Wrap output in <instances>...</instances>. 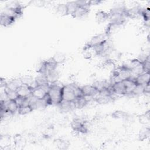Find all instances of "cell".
<instances>
[{"mask_svg": "<svg viewBox=\"0 0 150 150\" xmlns=\"http://www.w3.org/2000/svg\"><path fill=\"white\" fill-rule=\"evenodd\" d=\"M33 110V108L30 104H25L19 107L18 112L20 115H25L31 112Z\"/></svg>", "mask_w": 150, "mask_h": 150, "instance_id": "25", "label": "cell"}, {"mask_svg": "<svg viewBox=\"0 0 150 150\" xmlns=\"http://www.w3.org/2000/svg\"><path fill=\"white\" fill-rule=\"evenodd\" d=\"M132 77L131 70L125 65L115 67L112 71L113 83L123 81Z\"/></svg>", "mask_w": 150, "mask_h": 150, "instance_id": "2", "label": "cell"}, {"mask_svg": "<svg viewBox=\"0 0 150 150\" xmlns=\"http://www.w3.org/2000/svg\"><path fill=\"white\" fill-rule=\"evenodd\" d=\"M32 90L33 88L30 86L25 84H22L18 88L16 91L18 94V96L29 98L30 96H32Z\"/></svg>", "mask_w": 150, "mask_h": 150, "instance_id": "15", "label": "cell"}, {"mask_svg": "<svg viewBox=\"0 0 150 150\" xmlns=\"http://www.w3.org/2000/svg\"><path fill=\"white\" fill-rule=\"evenodd\" d=\"M56 13L60 16H65L68 14V10L66 4H60L56 6Z\"/></svg>", "mask_w": 150, "mask_h": 150, "instance_id": "26", "label": "cell"}, {"mask_svg": "<svg viewBox=\"0 0 150 150\" xmlns=\"http://www.w3.org/2000/svg\"><path fill=\"white\" fill-rule=\"evenodd\" d=\"M6 84H7V81H6L3 78H1L0 79V86H1V88H6Z\"/></svg>", "mask_w": 150, "mask_h": 150, "instance_id": "38", "label": "cell"}, {"mask_svg": "<svg viewBox=\"0 0 150 150\" xmlns=\"http://www.w3.org/2000/svg\"><path fill=\"white\" fill-rule=\"evenodd\" d=\"M16 18L5 12H2L0 15V23L1 26L8 27L15 22Z\"/></svg>", "mask_w": 150, "mask_h": 150, "instance_id": "11", "label": "cell"}, {"mask_svg": "<svg viewBox=\"0 0 150 150\" xmlns=\"http://www.w3.org/2000/svg\"><path fill=\"white\" fill-rule=\"evenodd\" d=\"M74 101L76 105V108L79 109L84 108L88 103L86 98L84 96L77 98Z\"/></svg>", "mask_w": 150, "mask_h": 150, "instance_id": "24", "label": "cell"}, {"mask_svg": "<svg viewBox=\"0 0 150 150\" xmlns=\"http://www.w3.org/2000/svg\"><path fill=\"white\" fill-rule=\"evenodd\" d=\"M62 87L56 84V83L50 84L47 93L52 105H59L62 101Z\"/></svg>", "mask_w": 150, "mask_h": 150, "instance_id": "3", "label": "cell"}, {"mask_svg": "<svg viewBox=\"0 0 150 150\" xmlns=\"http://www.w3.org/2000/svg\"><path fill=\"white\" fill-rule=\"evenodd\" d=\"M46 76L48 79L49 83L51 84H53V83H55L56 81L58 80L59 77V72L57 71V70L55 69L47 72Z\"/></svg>", "mask_w": 150, "mask_h": 150, "instance_id": "23", "label": "cell"}, {"mask_svg": "<svg viewBox=\"0 0 150 150\" xmlns=\"http://www.w3.org/2000/svg\"><path fill=\"white\" fill-rule=\"evenodd\" d=\"M84 96H90L94 98L98 94V90L93 85H85L81 87Z\"/></svg>", "mask_w": 150, "mask_h": 150, "instance_id": "10", "label": "cell"}, {"mask_svg": "<svg viewBox=\"0 0 150 150\" xmlns=\"http://www.w3.org/2000/svg\"><path fill=\"white\" fill-rule=\"evenodd\" d=\"M112 117L117 119H127L128 117V114L124 111L118 110L114 111L112 114Z\"/></svg>", "mask_w": 150, "mask_h": 150, "instance_id": "28", "label": "cell"}, {"mask_svg": "<svg viewBox=\"0 0 150 150\" xmlns=\"http://www.w3.org/2000/svg\"><path fill=\"white\" fill-rule=\"evenodd\" d=\"M141 16L144 19V21H149L150 11H149V8L142 9Z\"/></svg>", "mask_w": 150, "mask_h": 150, "instance_id": "35", "label": "cell"}, {"mask_svg": "<svg viewBox=\"0 0 150 150\" xmlns=\"http://www.w3.org/2000/svg\"><path fill=\"white\" fill-rule=\"evenodd\" d=\"M23 83L21 80V79H15L10 80L9 81H7L6 88L12 91H16L18 88Z\"/></svg>", "mask_w": 150, "mask_h": 150, "instance_id": "18", "label": "cell"}, {"mask_svg": "<svg viewBox=\"0 0 150 150\" xmlns=\"http://www.w3.org/2000/svg\"><path fill=\"white\" fill-rule=\"evenodd\" d=\"M139 120L140 122H141L142 124H147L149 122V111H147L146 112H145V114L141 115L139 117Z\"/></svg>", "mask_w": 150, "mask_h": 150, "instance_id": "34", "label": "cell"}, {"mask_svg": "<svg viewBox=\"0 0 150 150\" xmlns=\"http://www.w3.org/2000/svg\"><path fill=\"white\" fill-rule=\"evenodd\" d=\"M114 97L112 96H101L98 94L94 98V100L100 104H105L110 103L113 101Z\"/></svg>", "mask_w": 150, "mask_h": 150, "instance_id": "20", "label": "cell"}, {"mask_svg": "<svg viewBox=\"0 0 150 150\" xmlns=\"http://www.w3.org/2000/svg\"><path fill=\"white\" fill-rule=\"evenodd\" d=\"M71 127L74 131L81 133H86L88 131L86 123L80 118H74L71 122Z\"/></svg>", "mask_w": 150, "mask_h": 150, "instance_id": "5", "label": "cell"}, {"mask_svg": "<svg viewBox=\"0 0 150 150\" xmlns=\"http://www.w3.org/2000/svg\"><path fill=\"white\" fill-rule=\"evenodd\" d=\"M150 92V87H149V83L144 86V94H149Z\"/></svg>", "mask_w": 150, "mask_h": 150, "instance_id": "39", "label": "cell"}, {"mask_svg": "<svg viewBox=\"0 0 150 150\" xmlns=\"http://www.w3.org/2000/svg\"><path fill=\"white\" fill-rule=\"evenodd\" d=\"M66 4L67 5V8L68 10V14H70L71 15L78 6L76 2V1L68 2Z\"/></svg>", "mask_w": 150, "mask_h": 150, "instance_id": "30", "label": "cell"}, {"mask_svg": "<svg viewBox=\"0 0 150 150\" xmlns=\"http://www.w3.org/2000/svg\"><path fill=\"white\" fill-rule=\"evenodd\" d=\"M122 81H123L124 86L125 87V88H126V91H127L126 95H130L131 92L132 91L133 89L137 85L134 79L131 77V78L125 79V80H123Z\"/></svg>", "mask_w": 150, "mask_h": 150, "instance_id": "19", "label": "cell"}, {"mask_svg": "<svg viewBox=\"0 0 150 150\" xmlns=\"http://www.w3.org/2000/svg\"><path fill=\"white\" fill-rule=\"evenodd\" d=\"M4 90L5 91L9 100H15L17 98V97L18 96V94L16 91L10 90L6 88H4Z\"/></svg>", "mask_w": 150, "mask_h": 150, "instance_id": "33", "label": "cell"}, {"mask_svg": "<svg viewBox=\"0 0 150 150\" xmlns=\"http://www.w3.org/2000/svg\"><path fill=\"white\" fill-rule=\"evenodd\" d=\"M103 66L106 68V69H112V70H114L115 68V64L111 60H106L104 64H103Z\"/></svg>", "mask_w": 150, "mask_h": 150, "instance_id": "36", "label": "cell"}, {"mask_svg": "<svg viewBox=\"0 0 150 150\" xmlns=\"http://www.w3.org/2000/svg\"><path fill=\"white\" fill-rule=\"evenodd\" d=\"M35 81L37 86H47L50 85L46 75L40 74L35 79Z\"/></svg>", "mask_w": 150, "mask_h": 150, "instance_id": "22", "label": "cell"}, {"mask_svg": "<svg viewBox=\"0 0 150 150\" xmlns=\"http://www.w3.org/2000/svg\"><path fill=\"white\" fill-rule=\"evenodd\" d=\"M89 12V6H78L71 16L74 18H80L87 15Z\"/></svg>", "mask_w": 150, "mask_h": 150, "instance_id": "13", "label": "cell"}, {"mask_svg": "<svg viewBox=\"0 0 150 150\" xmlns=\"http://www.w3.org/2000/svg\"><path fill=\"white\" fill-rule=\"evenodd\" d=\"M1 111H8L14 114L18 110L19 106L15 100H8L5 101H0Z\"/></svg>", "mask_w": 150, "mask_h": 150, "instance_id": "4", "label": "cell"}, {"mask_svg": "<svg viewBox=\"0 0 150 150\" xmlns=\"http://www.w3.org/2000/svg\"><path fill=\"white\" fill-rule=\"evenodd\" d=\"M144 86L137 84L136 86L133 89L130 95H132L135 96H140L144 94Z\"/></svg>", "mask_w": 150, "mask_h": 150, "instance_id": "29", "label": "cell"}, {"mask_svg": "<svg viewBox=\"0 0 150 150\" xmlns=\"http://www.w3.org/2000/svg\"><path fill=\"white\" fill-rule=\"evenodd\" d=\"M142 8H141L138 5L125 9V15L126 18H129L131 19H135L141 16V12Z\"/></svg>", "mask_w": 150, "mask_h": 150, "instance_id": "8", "label": "cell"}, {"mask_svg": "<svg viewBox=\"0 0 150 150\" xmlns=\"http://www.w3.org/2000/svg\"><path fill=\"white\" fill-rule=\"evenodd\" d=\"M149 72H143L134 78L137 84L145 86L149 83Z\"/></svg>", "mask_w": 150, "mask_h": 150, "instance_id": "12", "label": "cell"}, {"mask_svg": "<svg viewBox=\"0 0 150 150\" xmlns=\"http://www.w3.org/2000/svg\"><path fill=\"white\" fill-rule=\"evenodd\" d=\"M49 86L35 87L32 90V96H33L35 98L38 99L43 98V97L47 93Z\"/></svg>", "mask_w": 150, "mask_h": 150, "instance_id": "9", "label": "cell"}, {"mask_svg": "<svg viewBox=\"0 0 150 150\" xmlns=\"http://www.w3.org/2000/svg\"><path fill=\"white\" fill-rule=\"evenodd\" d=\"M111 87L114 95H118V96L126 95L127 91L122 81L115 82L111 84Z\"/></svg>", "mask_w": 150, "mask_h": 150, "instance_id": "7", "label": "cell"}, {"mask_svg": "<svg viewBox=\"0 0 150 150\" xmlns=\"http://www.w3.org/2000/svg\"><path fill=\"white\" fill-rule=\"evenodd\" d=\"M142 63V69H143L144 72H149V69H150L149 56H147L146 58Z\"/></svg>", "mask_w": 150, "mask_h": 150, "instance_id": "32", "label": "cell"}, {"mask_svg": "<svg viewBox=\"0 0 150 150\" xmlns=\"http://www.w3.org/2000/svg\"><path fill=\"white\" fill-rule=\"evenodd\" d=\"M121 26L122 25H120L119 24L110 22L109 24L107 25V27L105 29V34L107 35V37H109L112 34L118 32L121 28Z\"/></svg>", "mask_w": 150, "mask_h": 150, "instance_id": "17", "label": "cell"}, {"mask_svg": "<svg viewBox=\"0 0 150 150\" xmlns=\"http://www.w3.org/2000/svg\"><path fill=\"white\" fill-rule=\"evenodd\" d=\"M54 145L60 149H64L68 148L69 144L67 141L65 140L62 139H57L54 140Z\"/></svg>", "mask_w": 150, "mask_h": 150, "instance_id": "27", "label": "cell"}, {"mask_svg": "<svg viewBox=\"0 0 150 150\" xmlns=\"http://www.w3.org/2000/svg\"><path fill=\"white\" fill-rule=\"evenodd\" d=\"M83 96L81 87L75 84H69L62 87V101H73Z\"/></svg>", "mask_w": 150, "mask_h": 150, "instance_id": "1", "label": "cell"}, {"mask_svg": "<svg viewBox=\"0 0 150 150\" xmlns=\"http://www.w3.org/2000/svg\"><path fill=\"white\" fill-rule=\"evenodd\" d=\"M101 1H97V0H94V1H89V5H98L100 3H101Z\"/></svg>", "mask_w": 150, "mask_h": 150, "instance_id": "40", "label": "cell"}, {"mask_svg": "<svg viewBox=\"0 0 150 150\" xmlns=\"http://www.w3.org/2000/svg\"><path fill=\"white\" fill-rule=\"evenodd\" d=\"M95 19L97 22L101 23L109 19V14L105 11H100L96 13Z\"/></svg>", "mask_w": 150, "mask_h": 150, "instance_id": "21", "label": "cell"}, {"mask_svg": "<svg viewBox=\"0 0 150 150\" xmlns=\"http://www.w3.org/2000/svg\"><path fill=\"white\" fill-rule=\"evenodd\" d=\"M60 110L64 112H69L76 109V105L74 101H62L59 105Z\"/></svg>", "mask_w": 150, "mask_h": 150, "instance_id": "14", "label": "cell"}, {"mask_svg": "<svg viewBox=\"0 0 150 150\" xmlns=\"http://www.w3.org/2000/svg\"><path fill=\"white\" fill-rule=\"evenodd\" d=\"M149 128H145L141 131H140L139 135H138V138L141 141H143L144 139H146L149 136Z\"/></svg>", "mask_w": 150, "mask_h": 150, "instance_id": "31", "label": "cell"}, {"mask_svg": "<svg viewBox=\"0 0 150 150\" xmlns=\"http://www.w3.org/2000/svg\"><path fill=\"white\" fill-rule=\"evenodd\" d=\"M107 39H108V37L105 33L98 34L93 36L86 45L90 48H93L98 45L102 44Z\"/></svg>", "mask_w": 150, "mask_h": 150, "instance_id": "6", "label": "cell"}, {"mask_svg": "<svg viewBox=\"0 0 150 150\" xmlns=\"http://www.w3.org/2000/svg\"><path fill=\"white\" fill-rule=\"evenodd\" d=\"M57 64L63 62L65 60V57L62 53H57L54 57H53Z\"/></svg>", "mask_w": 150, "mask_h": 150, "instance_id": "37", "label": "cell"}, {"mask_svg": "<svg viewBox=\"0 0 150 150\" xmlns=\"http://www.w3.org/2000/svg\"><path fill=\"white\" fill-rule=\"evenodd\" d=\"M42 64L46 72V74L47 72H49V71L56 69V67L58 64L57 62L55 61V60L53 59V57H51L47 60L43 61L42 62Z\"/></svg>", "mask_w": 150, "mask_h": 150, "instance_id": "16", "label": "cell"}]
</instances>
